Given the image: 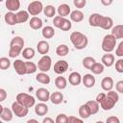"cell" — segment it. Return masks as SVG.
<instances>
[{
  "label": "cell",
  "instance_id": "1",
  "mask_svg": "<svg viewBox=\"0 0 123 123\" xmlns=\"http://www.w3.org/2000/svg\"><path fill=\"white\" fill-rule=\"evenodd\" d=\"M24 46V39L21 37H14L10 42V49H9V57L15 58L22 53Z\"/></svg>",
  "mask_w": 123,
  "mask_h": 123
},
{
  "label": "cell",
  "instance_id": "2",
  "mask_svg": "<svg viewBox=\"0 0 123 123\" xmlns=\"http://www.w3.org/2000/svg\"><path fill=\"white\" fill-rule=\"evenodd\" d=\"M70 40L74 47L78 50H82L87 46L88 39L86 35L81 32H73L70 35Z\"/></svg>",
  "mask_w": 123,
  "mask_h": 123
},
{
  "label": "cell",
  "instance_id": "3",
  "mask_svg": "<svg viewBox=\"0 0 123 123\" xmlns=\"http://www.w3.org/2000/svg\"><path fill=\"white\" fill-rule=\"evenodd\" d=\"M116 45V38L111 34V35H106L103 38L102 41V50L105 51L106 53H111V51L114 50Z\"/></svg>",
  "mask_w": 123,
  "mask_h": 123
},
{
  "label": "cell",
  "instance_id": "4",
  "mask_svg": "<svg viewBox=\"0 0 123 123\" xmlns=\"http://www.w3.org/2000/svg\"><path fill=\"white\" fill-rule=\"evenodd\" d=\"M16 101H18L20 104L24 105L27 108H32L36 104V100L33 96L27 94V93H18L16 95Z\"/></svg>",
  "mask_w": 123,
  "mask_h": 123
},
{
  "label": "cell",
  "instance_id": "5",
  "mask_svg": "<svg viewBox=\"0 0 123 123\" xmlns=\"http://www.w3.org/2000/svg\"><path fill=\"white\" fill-rule=\"evenodd\" d=\"M12 110L17 117H25L29 112V108L20 104L18 101H14L12 105Z\"/></svg>",
  "mask_w": 123,
  "mask_h": 123
},
{
  "label": "cell",
  "instance_id": "6",
  "mask_svg": "<svg viewBox=\"0 0 123 123\" xmlns=\"http://www.w3.org/2000/svg\"><path fill=\"white\" fill-rule=\"evenodd\" d=\"M51 65H52V60H51V57L48 55H43L37 62V68L41 72L49 71L51 69Z\"/></svg>",
  "mask_w": 123,
  "mask_h": 123
},
{
  "label": "cell",
  "instance_id": "7",
  "mask_svg": "<svg viewBox=\"0 0 123 123\" xmlns=\"http://www.w3.org/2000/svg\"><path fill=\"white\" fill-rule=\"evenodd\" d=\"M43 9H44V7H43L42 3L40 1H38V0L33 1L28 5V12H29V13L31 15H35L36 16V15L39 14L43 11Z\"/></svg>",
  "mask_w": 123,
  "mask_h": 123
},
{
  "label": "cell",
  "instance_id": "8",
  "mask_svg": "<svg viewBox=\"0 0 123 123\" xmlns=\"http://www.w3.org/2000/svg\"><path fill=\"white\" fill-rule=\"evenodd\" d=\"M67 69H68V62L66 61H58L54 64V72L59 75L65 73Z\"/></svg>",
  "mask_w": 123,
  "mask_h": 123
},
{
  "label": "cell",
  "instance_id": "9",
  "mask_svg": "<svg viewBox=\"0 0 123 123\" xmlns=\"http://www.w3.org/2000/svg\"><path fill=\"white\" fill-rule=\"evenodd\" d=\"M13 68H14L15 72L18 75H25V74H27L26 63H25V62H23L21 60H15L13 62Z\"/></svg>",
  "mask_w": 123,
  "mask_h": 123
},
{
  "label": "cell",
  "instance_id": "10",
  "mask_svg": "<svg viewBox=\"0 0 123 123\" xmlns=\"http://www.w3.org/2000/svg\"><path fill=\"white\" fill-rule=\"evenodd\" d=\"M36 95H37V98L41 102H47L48 100H50V96H51L49 90L43 87L38 88L36 91Z\"/></svg>",
  "mask_w": 123,
  "mask_h": 123
},
{
  "label": "cell",
  "instance_id": "11",
  "mask_svg": "<svg viewBox=\"0 0 123 123\" xmlns=\"http://www.w3.org/2000/svg\"><path fill=\"white\" fill-rule=\"evenodd\" d=\"M103 15L100 13H92L88 18V23L91 27H100Z\"/></svg>",
  "mask_w": 123,
  "mask_h": 123
},
{
  "label": "cell",
  "instance_id": "12",
  "mask_svg": "<svg viewBox=\"0 0 123 123\" xmlns=\"http://www.w3.org/2000/svg\"><path fill=\"white\" fill-rule=\"evenodd\" d=\"M12 110H10L8 108H4L3 106H0V117L4 121H11L12 119Z\"/></svg>",
  "mask_w": 123,
  "mask_h": 123
},
{
  "label": "cell",
  "instance_id": "13",
  "mask_svg": "<svg viewBox=\"0 0 123 123\" xmlns=\"http://www.w3.org/2000/svg\"><path fill=\"white\" fill-rule=\"evenodd\" d=\"M82 82L86 87H87V88L93 87L95 85V77L92 74H86L82 78Z\"/></svg>",
  "mask_w": 123,
  "mask_h": 123
},
{
  "label": "cell",
  "instance_id": "14",
  "mask_svg": "<svg viewBox=\"0 0 123 123\" xmlns=\"http://www.w3.org/2000/svg\"><path fill=\"white\" fill-rule=\"evenodd\" d=\"M4 20L10 26H13L15 24H18L17 18H16V13H13V12H8L4 16Z\"/></svg>",
  "mask_w": 123,
  "mask_h": 123
},
{
  "label": "cell",
  "instance_id": "15",
  "mask_svg": "<svg viewBox=\"0 0 123 123\" xmlns=\"http://www.w3.org/2000/svg\"><path fill=\"white\" fill-rule=\"evenodd\" d=\"M116 104V102L115 101H113L111 98H110L109 96H106V98L100 103V106H101V108L104 110V111H110V110H111L113 107H114V105Z\"/></svg>",
  "mask_w": 123,
  "mask_h": 123
},
{
  "label": "cell",
  "instance_id": "16",
  "mask_svg": "<svg viewBox=\"0 0 123 123\" xmlns=\"http://www.w3.org/2000/svg\"><path fill=\"white\" fill-rule=\"evenodd\" d=\"M35 112H36L37 115L43 116L48 112V106L46 104H44L43 102L42 103H38V104H37L35 106Z\"/></svg>",
  "mask_w": 123,
  "mask_h": 123
},
{
  "label": "cell",
  "instance_id": "17",
  "mask_svg": "<svg viewBox=\"0 0 123 123\" xmlns=\"http://www.w3.org/2000/svg\"><path fill=\"white\" fill-rule=\"evenodd\" d=\"M37 52L41 55H46L49 52V43L45 40H40L37 44Z\"/></svg>",
  "mask_w": 123,
  "mask_h": 123
},
{
  "label": "cell",
  "instance_id": "18",
  "mask_svg": "<svg viewBox=\"0 0 123 123\" xmlns=\"http://www.w3.org/2000/svg\"><path fill=\"white\" fill-rule=\"evenodd\" d=\"M101 87L105 91L111 90L112 87H113V80H112V78H111V77H105L101 81Z\"/></svg>",
  "mask_w": 123,
  "mask_h": 123
},
{
  "label": "cell",
  "instance_id": "19",
  "mask_svg": "<svg viewBox=\"0 0 123 123\" xmlns=\"http://www.w3.org/2000/svg\"><path fill=\"white\" fill-rule=\"evenodd\" d=\"M79 115L83 119H86V118H88L91 115L90 109L86 105V103L84 104V105H82V106H80V108H79Z\"/></svg>",
  "mask_w": 123,
  "mask_h": 123
},
{
  "label": "cell",
  "instance_id": "20",
  "mask_svg": "<svg viewBox=\"0 0 123 123\" xmlns=\"http://www.w3.org/2000/svg\"><path fill=\"white\" fill-rule=\"evenodd\" d=\"M6 8L10 12H15L20 8V1L19 0H6Z\"/></svg>",
  "mask_w": 123,
  "mask_h": 123
},
{
  "label": "cell",
  "instance_id": "21",
  "mask_svg": "<svg viewBox=\"0 0 123 123\" xmlns=\"http://www.w3.org/2000/svg\"><path fill=\"white\" fill-rule=\"evenodd\" d=\"M82 78L79 72H72L68 77V81L72 86H78L82 82Z\"/></svg>",
  "mask_w": 123,
  "mask_h": 123
},
{
  "label": "cell",
  "instance_id": "22",
  "mask_svg": "<svg viewBox=\"0 0 123 123\" xmlns=\"http://www.w3.org/2000/svg\"><path fill=\"white\" fill-rule=\"evenodd\" d=\"M112 27H113V21H112V19L111 17H109V16H104L103 15L100 28H102L104 30H110Z\"/></svg>",
  "mask_w": 123,
  "mask_h": 123
},
{
  "label": "cell",
  "instance_id": "23",
  "mask_svg": "<svg viewBox=\"0 0 123 123\" xmlns=\"http://www.w3.org/2000/svg\"><path fill=\"white\" fill-rule=\"evenodd\" d=\"M102 63L107 66V67H111L113 65L114 63V56L112 54H105L102 57Z\"/></svg>",
  "mask_w": 123,
  "mask_h": 123
},
{
  "label": "cell",
  "instance_id": "24",
  "mask_svg": "<svg viewBox=\"0 0 123 123\" xmlns=\"http://www.w3.org/2000/svg\"><path fill=\"white\" fill-rule=\"evenodd\" d=\"M29 25L32 29L34 30H38L42 27V20L37 17V16H33L31 19H30V22H29Z\"/></svg>",
  "mask_w": 123,
  "mask_h": 123
},
{
  "label": "cell",
  "instance_id": "25",
  "mask_svg": "<svg viewBox=\"0 0 123 123\" xmlns=\"http://www.w3.org/2000/svg\"><path fill=\"white\" fill-rule=\"evenodd\" d=\"M70 19L74 22H81L84 19V13L80 10H75L70 12Z\"/></svg>",
  "mask_w": 123,
  "mask_h": 123
},
{
  "label": "cell",
  "instance_id": "26",
  "mask_svg": "<svg viewBox=\"0 0 123 123\" xmlns=\"http://www.w3.org/2000/svg\"><path fill=\"white\" fill-rule=\"evenodd\" d=\"M50 100H51V102H52L53 104L59 105V104H61V103L63 101V95H62V93L60 92V91H55V92H53V93L51 94Z\"/></svg>",
  "mask_w": 123,
  "mask_h": 123
},
{
  "label": "cell",
  "instance_id": "27",
  "mask_svg": "<svg viewBox=\"0 0 123 123\" xmlns=\"http://www.w3.org/2000/svg\"><path fill=\"white\" fill-rule=\"evenodd\" d=\"M70 12H71L70 7L67 4H62V5H60L58 7V13H59V15L62 16V17L67 16Z\"/></svg>",
  "mask_w": 123,
  "mask_h": 123
},
{
  "label": "cell",
  "instance_id": "28",
  "mask_svg": "<svg viewBox=\"0 0 123 123\" xmlns=\"http://www.w3.org/2000/svg\"><path fill=\"white\" fill-rule=\"evenodd\" d=\"M111 35L117 38H123V24L122 25H115L111 28Z\"/></svg>",
  "mask_w": 123,
  "mask_h": 123
},
{
  "label": "cell",
  "instance_id": "29",
  "mask_svg": "<svg viewBox=\"0 0 123 123\" xmlns=\"http://www.w3.org/2000/svg\"><path fill=\"white\" fill-rule=\"evenodd\" d=\"M41 34H42V37L44 38H51L55 35V30L51 26H45V27L42 28Z\"/></svg>",
  "mask_w": 123,
  "mask_h": 123
},
{
  "label": "cell",
  "instance_id": "30",
  "mask_svg": "<svg viewBox=\"0 0 123 123\" xmlns=\"http://www.w3.org/2000/svg\"><path fill=\"white\" fill-rule=\"evenodd\" d=\"M29 12L28 11H19L16 13V18H17V22L18 23H24L29 19Z\"/></svg>",
  "mask_w": 123,
  "mask_h": 123
},
{
  "label": "cell",
  "instance_id": "31",
  "mask_svg": "<svg viewBox=\"0 0 123 123\" xmlns=\"http://www.w3.org/2000/svg\"><path fill=\"white\" fill-rule=\"evenodd\" d=\"M36 80L38 83H41L43 85H48L50 83V77L45 72H40L36 76Z\"/></svg>",
  "mask_w": 123,
  "mask_h": 123
},
{
  "label": "cell",
  "instance_id": "32",
  "mask_svg": "<svg viewBox=\"0 0 123 123\" xmlns=\"http://www.w3.org/2000/svg\"><path fill=\"white\" fill-rule=\"evenodd\" d=\"M55 85L59 89H64L66 87V86H67V81H66V79L64 77L59 76L55 80Z\"/></svg>",
  "mask_w": 123,
  "mask_h": 123
},
{
  "label": "cell",
  "instance_id": "33",
  "mask_svg": "<svg viewBox=\"0 0 123 123\" xmlns=\"http://www.w3.org/2000/svg\"><path fill=\"white\" fill-rule=\"evenodd\" d=\"M68 52H69V48H68V46L65 45V44H60V45L57 47V49H56V53H57V55L60 56V57H64V56H66V55L68 54Z\"/></svg>",
  "mask_w": 123,
  "mask_h": 123
},
{
  "label": "cell",
  "instance_id": "34",
  "mask_svg": "<svg viewBox=\"0 0 123 123\" xmlns=\"http://www.w3.org/2000/svg\"><path fill=\"white\" fill-rule=\"evenodd\" d=\"M86 105L89 107L90 109V111H91V114H95L98 112L99 111V103L96 101V100H89L86 102Z\"/></svg>",
  "mask_w": 123,
  "mask_h": 123
},
{
  "label": "cell",
  "instance_id": "35",
  "mask_svg": "<svg viewBox=\"0 0 123 123\" xmlns=\"http://www.w3.org/2000/svg\"><path fill=\"white\" fill-rule=\"evenodd\" d=\"M21 55L23 56L24 59H26V60H31V59H33V58L35 57V50H34L33 48H31V47L24 48V49L22 50Z\"/></svg>",
  "mask_w": 123,
  "mask_h": 123
},
{
  "label": "cell",
  "instance_id": "36",
  "mask_svg": "<svg viewBox=\"0 0 123 123\" xmlns=\"http://www.w3.org/2000/svg\"><path fill=\"white\" fill-rule=\"evenodd\" d=\"M104 64L103 63H100V62H95L92 64V66L90 67V71L93 73V74H101L103 73L104 71Z\"/></svg>",
  "mask_w": 123,
  "mask_h": 123
},
{
  "label": "cell",
  "instance_id": "37",
  "mask_svg": "<svg viewBox=\"0 0 123 123\" xmlns=\"http://www.w3.org/2000/svg\"><path fill=\"white\" fill-rule=\"evenodd\" d=\"M43 12L47 17H53L55 15V13H56V9L52 5H47L43 9Z\"/></svg>",
  "mask_w": 123,
  "mask_h": 123
},
{
  "label": "cell",
  "instance_id": "38",
  "mask_svg": "<svg viewBox=\"0 0 123 123\" xmlns=\"http://www.w3.org/2000/svg\"><path fill=\"white\" fill-rule=\"evenodd\" d=\"M26 63V71L27 74H33L37 69V64L34 63L33 62H25Z\"/></svg>",
  "mask_w": 123,
  "mask_h": 123
},
{
  "label": "cell",
  "instance_id": "39",
  "mask_svg": "<svg viewBox=\"0 0 123 123\" xmlns=\"http://www.w3.org/2000/svg\"><path fill=\"white\" fill-rule=\"evenodd\" d=\"M95 62H96V61H95V59L92 58V57H86V58L83 60V65H84V67L86 68V69H90V67L92 66V64L95 63Z\"/></svg>",
  "mask_w": 123,
  "mask_h": 123
},
{
  "label": "cell",
  "instance_id": "40",
  "mask_svg": "<svg viewBox=\"0 0 123 123\" xmlns=\"http://www.w3.org/2000/svg\"><path fill=\"white\" fill-rule=\"evenodd\" d=\"M10 65H11V62H10V60H9L8 58L2 57V58L0 59V68H1L2 70L8 69V68L10 67Z\"/></svg>",
  "mask_w": 123,
  "mask_h": 123
},
{
  "label": "cell",
  "instance_id": "41",
  "mask_svg": "<svg viewBox=\"0 0 123 123\" xmlns=\"http://www.w3.org/2000/svg\"><path fill=\"white\" fill-rule=\"evenodd\" d=\"M71 27H72L71 22H70L68 19H66V18H64V17H63L62 22V25H61L60 29H61L62 31H68V30H70V29H71Z\"/></svg>",
  "mask_w": 123,
  "mask_h": 123
},
{
  "label": "cell",
  "instance_id": "42",
  "mask_svg": "<svg viewBox=\"0 0 123 123\" xmlns=\"http://www.w3.org/2000/svg\"><path fill=\"white\" fill-rule=\"evenodd\" d=\"M56 123H67L68 122V116L64 113H61L56 118Z\"/></svg>",
  "mask_w": 123,
  "mask_h": 123
},
{
  "label": "cell",
  "instance_id": "43",
  "mask_svg": "<svg viewBox=\"0 0 123 123\" xmlns=\"http://www.w3.org/2000/svg\"><path fill=\"white\" fill-rule=\"evenodd\" d=\"M62 19H63V17L61 16V15H57V16H55V17H54V20H53V24H54V26L60 29V27H61V25H62Z\"/></svg>",
  "mask_w": 123,
  "mask_h": 123
},
{
  "label": "cell",
  "instance_id": "44",
  "mask_svg": "<svg viewBox=\"0 0 123 123\" xmlns=\"http://www.w3.org/2000/svg\"><path fill=\"white\" fill-rule=\"evenodd\" d=\"M107 96H109L110 98H111L113 101H115L116 103L118 102V100H119V96H118V93L117 92H115V91H113V90H109L108 91V93H107Z\"/></svg>",
  "mask_w": 123,
  "mask_h": 123
},
{
  "label": "cell",
  "instance_id": "45",
  "mask_svg": "<svg viewBox=\"0 0 123 123\" xmlns=\"http://www.w3.org/2000/svg\"><path fill=\"white\" fill-rule=\"evenodd\" d=\"M73 4L76 8L82 9L86 5V0H73Z\"/></svg>",
  "mask_w": 123,
  "mask_h": 123
},
{
  "label": "cell",
  "instance_id": "46",
  "mask_svg": "<svg viewBox=\"0 0 123 123\" xmlns=\"http://www.w3.org/2000/svg\"><path fill=\"white\" fill-rule=\"evenodd\" d=\"M115 70L118 73H123V59H120L115 62Z\"/></svg>",
  "mask_w": 123,
  "mask_h": 123
},
{
  "label": "cell",
  "instance_id": "47",
  "mask_svg": "<svg viewBox=\"0 0 123 123\" xmlns=\"http://www.w3.org/2000/svg\"><path fill=\"white\" fill-rule=\"evenodd\" d=\"M115 55L118 57H123V40L118 44V46L115 50Z\"/></svg>",
  "mask_w": 123,
  "mask_h": 123
},
{
  "label": "cell",
  "instance_id": "48",
  "mask_svg": "<svg viewBox=\"0 0 123 123\" xmlns=\"http://www.w3.org/2000/svg\"><path fill=\"white\" fill-rule=\"evenodd\" d=\"M115 88L117 90V92H120V93H123V80L121 81H118L115 85Z\"/></svg>",
  "mask_w": 123,
  "mask_h": 123
},
{
  "label": "cell",
  "instance_id": "49",
  "mask_svg": "<svg viewBox=\"0 0 123 123\" xmlns=\"http://www.w3.org/2000/svg\"><path fill=\"white\" fill-rule=\"evenodd\" d=\"M68 122L69 123H73V122H80V123H82L83 122V118H78V117H75V116L71 115V116L68 117Z\"/></svg>",
  "mask_w": 123,
  "mask_h": 123
},
{
  "label": "cell",
  "instance_id": "50",
  "mask_svg": "<svg viewBox=\"0 0 123 123\" xmlns=\"http://www.w3.org/2000/svg\"><path fill=\"white\" fill-rule=\"evenodd\" d=\"M106 121H107V123H119L120 122V120L115 116H110L107 118Z\"/></svg>",
  "mask_w": 123,
  "mask_h": 123
},
{
  "label": "cell",
  "instance_id": "51",
  "mask_svg": "<svg viewBox=\"0 0 123 123\" xmlns=\"http://www.w3.org/2000/svg\"><path fill=\"white\" fill-rule=\"evenodd\" d=\"M106 96H107V94H106V93H99V94L96 96V99H95V100L100 104V103H101V102L106 98Z\"/></svg>",
  "mask_w": 123,
  "mask_h": 123
},
{
  "label": "cell",
  "instance_id": "52",
  "mask_svg": "<svg viewBox=\"0 0 123 123\" xmlns=\"http://www.w3.org/2000/svg\"><path fill=\"white\" fill-rule=\"evenodd\" d=\"M7 97V92L4 88H0V101H4Z\"/></svg>",
  "mask_w": 123,
  "mask_h": 123
},
{
  "label": "cell",
  "instance_id": "53",
  "mask_svg": "<svg viewBox=\"0 0 123 123\" xmlns=\"http://www.w3.org/2000/svg\"><path fill=\"white\" fill-rule=\"evenodd\" d=\"M100 1H101L102 5H104V6H110L113 2V0H100Z\"/></svg>",
  "mask_w": 123,
  "mask_h": 123
},
{
  "label": "cell",
  "instance_id": "54",
  "mask_svg": "<svg viewBox=\"0 0 123 123\" xmlns=\"http://www.w3.org/2000/svg\"><path fill=\"white\" fill-rule=\"evenodd\" d=\"M42 122L43 123H54V120L52 118H50V117H46V118H44L42 120Z\"/></svg>",
  "mask_w": 123,
  "mask_h": 123
},
{
  "label": "cell",
  "instance_id": "55",
  "mask_svg": "<svg viewBox=\"0 0 123 123\" xmlns=\"http://www.w3.org/2000/svg\"><path fill=\"white\" fill-rule=\"evenodd\" d=\"M31 122H35V123H38V122H37V120H36V119H29V120H28V123H31Z\"/></svg>",
  "mask_w": 123,
  "mask_h": 123
},
{
  "label": "cell",
  "instance_id": "56",
  "mask_svg": "<svg viewBox=\"0 0 123 123\" xmlns=\"http://www.w3.org/2000/svg\"><path fill=\"white\" fill-rule=\"evenodd\" d=\"M0 1H4V0H0Z\"/></svg>",
  "mask_w": 123,
  "mask_h": 123
}]
</instances>
